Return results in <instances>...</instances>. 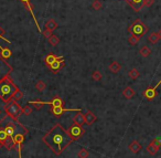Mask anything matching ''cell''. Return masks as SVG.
I'll use <instances>...</instances> for the list:
<instances>
[{"label": "cell", "instance_id": "6da1fadb", "mask_svg": "<svg viewBox=\"0 0 161 158\" xmlns=\"http://www.w3.org/2000/svg\"><path fill=\"white\" fill-rule=\"evenodd\" d=\"M42 142L55 155H61L74 140L72 139L70 134L67 133V129L63 128L61 124H55L42 137Z\"/></svg>", "mask_w": 161, "mask_h": 158}, {"label": "cell", "instance_id": "7a4b0ae2", "mask_svg": "<svg viewBox=\"0 0 161 158\" xmlns=\"http://www.w3.org/2000/svg\"><path fill=\"white\" fill-rule=\"evenodd\" d=\"M17 90H18V86L13 83L12 79L10 77V75L6 76L0 82V100L3 101L5 103L10 102L13 93Z\"/></svg>", "mask_w": 161, "mask_h": 158}, {"label": "cell", "instance_id": "3957f363", "mask_svg": "<svg viewBox=\"0 0 161 158\" xmlns=\"http://www.w3.org/2000/svg\"><path fill=\"white\" fill-rule=\"evenodd\" d=\"M149 31V27L143 23L139 18H137L131 24H129L128 27V32L129 34H135V36L141 38L143 36L147 33Z\"/></svg>", "mask_w": 161, "mask_h": 158}, {"label": "cell", "instance_id": "277c9868", "mask_svg": "<svg viewBox=\"0 0 161 158\" xmlns=\"http://www.w3.org/2000/svg\"><path fill=\"white\" fill-rule=\"evenodd\" d=\"M5 112L13 121H19V117L22 114V107L18 102L10 101V102L6 103V105H5Z\"/></svg>", "mask_w": 161, "mask_h": 158}, {"label": "cell", "instance_id": "5b68a950", "mask_svg": "<svg viewBox=\"0 0 161 158\" xmlns=\"http://www.w3.org/2000/svg\"><path fill=\"white\" fill-rule=\"evenodd\" d=\"M13 71V67L10 65L7 60L1 58V55H0V82L2 81L6 76L10 75V73Z\"/></svg>", "mask_w": 161, "mask_h": 158}, {"label": "cell", "instance_id": "8992f818", "mask_svg": "<svg viewBox=\"0 0 161 158\" xmlns=\"http://www.w3.org/2000/svg\"><path fill=\"white\" fill-rule=\"evenodd\" d=\"M160 84H161V80L155 85V86H149V88H147L143 93V97L148 101H151V100H153L155 97H157V95H158V91H157V88L160 86Z\"/></svg>", "mask_w": 161, "mask_h": 158}, {"label": "cell", "instance_id": "52a82bcc", "mask_svg": "<svg viewBox=\"0 0 161 158\" xmlns=\"http://www.w3.org/2000/svg\"><path fill=\"white\" fill-rule=\"evenodd\" d=\"M67 133L70 134V136L72 137V139L75 140V139H79L81 136H83V134L85 133V131L82 128V126H79V125L74 124L67 129Z\"/></svg>", "mask_w": 161, "mask_h": 158}, {"label": "cell", "instance_id": "ba28073f", "mask_svg": "<svg viewBox=\"0 0 161 158\" xmlns=\"http://www.w3.org/2000/svg\"><path fill=\"white\" fill-rule=\"evenodd\" d=\"M79 112L82 111L81 108H64L63 106H53L51 107V113L56 117H61V115L64 112Z\"/></svg>", "mask_w": 161, "mask_h": 158}, {"label": "cell", "instance_id": "9c48e42d", "mask_svg": "<svg viewBox=\"0 0 161 158\" xmlns=\"http://www.w3.org/2000/svg\"><path fill=\"white\" fill-rule=\"evenodd\" d=\"M64 67H65V60H64V57H62L61 59H59V60L55 61L54 63H52L49 67L53 73H58L59 71L61 70V69H63Z\"/></svg>", "mask_w": 161, "mask_h": 158}, {"label": "cell", "instance_id": "30bf717a", "mask_svg": "<svg viewBox=\"0 0 161 158\" xmlns=\"http://www.w3.org/2000/svg\"><path fill=\"white\" fill-rule=\"evenodd\" d=\"M128 3H129V6L132 8V10L136 12H139L143 8V0H126Z\"/></svg>", "mask_w": 161, "mask_h": 158}, {"label": "cell", "instance_id": "8fae6325", "mask_svg": "<svg viewBox=\"0 0 161 158\" xmlns=\"http://www.w3.org/2000/svg\"><path fill=\"white\" fill-rule=\"evenodd\" d=\"M23 5H25V9H27L28 11L30 12V13H31V15H32V18H33L34 22H35V26H37L38 30H39V32H41V33H42V30H41V28H40V26H39V22H38L37 18H35V15H34V12H33V7H32V5H31V2H25V3H23Z\"/></svg>", "mask_w": 161, "mask_h": 158}, {"label": "cell", "instance_id": "7c38bea8", "mask_svg": "<svg viewBox=\"0 0 161 158\" xmlns=\"http://www.w3.org/2000/svg\"><path fill=\"white\" fill-rule=\"evenodd\" d=\"M42 103H43V105L48 104V105H51V106L53 107V106H63L64 102L60 96H54L52 98V101H50V102H42Z\"/></svg>", "mask_w": 161, "mask_h": 158}, {"label": "cell", "instance_id": "4fadbf2b", "mask_svg": "<svg viewBox=\"0 0 161 158\" xmlns=\"http://www.w3.org/2000/svg\"><path fill=\"white\" fill-rule=\"evenodd\" d=\"M74 123L76 125H79V126H83V124H85V115L82 113V111H79L75 114L73 118Z\"/></svg>", "mask_w": 161, "mask_h": 158}, {"label": "cell", "instance_id": "5bb4252c", "mask_svg": "<svg viewBox=\"0 0 161 158\" xmlns=\"http://www.w3.org/2000/svg\"><path fill=\"white\" fill-rule=\"evenodd\" d=\"M84 115H85V124L86 125H92L93 123L96 122V119H97L96 115H95L93 112H91V111H87Z\"/></svg>", "mask_w": 161, "mask_h": 158}, {"label": "cell", "instance_id": "9a60e30c", "mask_svg": "<svg viewBox=\"0 0 161 158\" xmlns=\"http://www.w3.org/2000/svg\"><path fill=\"white\" fill-rule=\"evenodd\" d=\"M61 58H62V57H58V55H55L54 53H49V54L45 57V59H44L45 65H46V67H50L52 63H54L55 61L59 60V59H61Z\"/></svg>", "mask_w": 161, "mask_h": 158}, {"label": "cell", "instance_id": "2e32d148", "mask_svg": "<svg viewBox=\"0 0 161 158\" xmlns=\"http://www.w3.org/2000/svg\"><path fill=\"white\" fill-rule=\"evenodd\" d=\"M129 150L134 154H137L141 150V144L138 142V140H132L130 144H129Z\"/></svg>", "mask_w": 161, "mask_h": 158}, {"label": "cell", "instance_id": "e0dca14e", "mask_svg": "<svg viewBox=\"0 0 161 158\" xmlns=\"http://www.w3.org/2000/svg\"><path fill=\"white\" fill-rule=\"evenodd\" d=\"M122 96H124L125 98H127V100H130V98H132V97L135 96V91L130 88V86H126V88L122 90Z\"/></svg>", "mask_w": 161, "mask_h": 158}, {"label": "cell", "instance_id": "ac0fdd59", "mask_svg": "<svg viewBox=\"0 0 161 158\" xmlns=\"http://www.w3.org/2000/svg\"><path fill=\"white\" fill-rule=\"evenodd\" d=\"M108 69H109V71L112 73H118L119 71L122 70V64L118 63L117 61H114V62H112V63L109 64Z\"/></svg>", "mask_w": 161, "mask_h": 158}, {"label": "cell", "instance_id": "d6986e66", "mask_svg": "<svg viewBox=\"0 0 161 158\" xmlns=\"http://www.w3.org/2000/svg\"><path fill=\"white\" fill-rule=\"evenodd\" d=\"M58 27H59V24L55 22L54 19H50V20H48V21L45 22V29L52 31V32H53Z\"/></svg>", "mask_w": 161, "mask_h": 158}, {"label": "cell", "instance_id": "ffe728a7", "mask_svg": "<svg viewBox=\"0 0 161 158\" xmlns=\"http://www.w3.org/2000/svg\"><path fill=\"white\" fill-rule=\"evenodd\" d=\"M139 53L141 57H143V58H147V57H149L150 55V53H151V49L149 48L148 46H143V48L139 50Z\"/></svg>", "mask_w": 161, "mask_h": 158}, {"label": "cell", "instance_id": "44dd1931", "mask_svg": "<svg viewBox=\"0 0 161 158\" xmlns=\"http://www.w3.org/2000/svg\"><path fill=\"white\" fill-rule=\"evenodd\" d=\"M159 36H158V33L157 32H151V33L148 36V41L150 43H152V44H156V43L159 41Z\"/></svg>", "mask_w": 161, "mask_h": 158}, {"label": "cell", "instance_id": "7402d4cb", "mask_svg": "<svg viewBox=\"0 0 161 158\" xmlns=\"http://www.w3.org/2000/svg\"><path fill=\"white\" fill-rule=\"evenodd\" d=\"M48 40H49V43L51 44L52 46H58L59 43H60V38H59L58 36H55V34H52Z\"/></svg>", "mask_w": 161, "mask_h": 158}, {"label": "cell", "instance_id": "603a6c76", "mask_svg": "<svg viewBox=\"0 0 161 158\" xmlns=\"http://www.w3.org/2000/svg\"><path fill=\"white\" fill-rule=\"evenodd\" d=\"M22 97H23V93H22L20 90H17V91L13 93V95H12V97H11V101H15V102H19V101L21 100Z\"/></svg>", "mask_w": 161, "mask_h": 158}, {"label": "cell", "instance_id": "cb8c5ba5", "mask_svg": "<svg viewBox=\"0 0 161 158\" xmlns=\"http://www.w3.org/2000/svg\"><path fill=\"white\" fill-rule=\"evenodd\" d=\"M139 41H140V38L139 36H135V34H130V36L128 38V42H129L130 46H136Z\"/></svg>", "mask_w": 161, "mask_h": 158}, {"label": "cell", "instance_id": "d4e9b609", "mask_svg": "<svg viewBox=\"0 0 161 158\" xmlns=\"http://www.w3.org/2000/svg\"><path fill=\"white\" fill-rule=\"evenodd\" d=\"M139 75H140V72L137 70V69H131V70L129 71V73H128V76H129L130 79H132V80L138 79V77H139Z\"/></svg>", "mask_w": 161, "mask_h": 158}, {"label": "cell", "instance_id": "484cf974", "mask_svg": "<svg viewBox=\"0 0 161 158\" xmlns=\"http://www.w3.org/2000/svg\"><path fill=\"white\" fill-rule=\"evenodd\" d=\"M147 150H148L149 154H150V155H152V156L156 155V154H157V153L159 152V149L157 148L156 146L152 145L151 143H150V144H149V145H148V147H147Z\"/></svg>", "mask_w": 161, "mask_h": 158}, {"label": "cell", "instance_id": "4316f807", "mask_svg": "<svg viewBox=\"0 0 161 158\" xmlns=\"http://www.w3.org/2000/svg\"><path fill=\"white\" fill-rule=\"evenodd\" d=\"M77 156H79V158H88L89 153L86 148H82L79 149V152L77 153Z\"/></svg>", "mask_w": 161, "mask_h": 158}, {"label": "cell", "instance_id": "83f0119b", "mask_svg": "<svg viewBox=\"0 0 161 158\" xmlns=\"http://www.w3.org/2000/svg\"><path fill=\"white\" fill-rule=\"evenodd\" d=\"M92 8L94 10H100L103 8V3H102L100 0H94L93 3H92Z\"/></svg>", "mask_w": 161, "mask_h": 158}, {"label": "cell", "instance_id": "f1b7e54d", "mask_svg": "<svg viewBox=\"0 0 161 158\" xmlns=\"http://www.w3.org/2000/svg\"><path fill=\"white\" fill-rule=\"evenodd\" d=\"M5 34H6V31H5V29H2V27L0 26V39L5 40V41H6V42H8V43H11V41L7 39L6 36H5ZM2 48H3V46H1V44H0V50H1Z\"/></svg>", "mask_w": 161, "mask_h": 158}, {"label": "cell", "instance_id": "f546056e", "mask_svg": "<svg viewBox=\"0 0 161 158\" xmlns=\"http://www.w3.org/2000/svg\"><path fill=\"white\" fill-rule=\"evenodd\" d=\"M29 105H33L37 109H41L43 106V103L42 101H31V102H29Z\"/></svg>", "mask_w": 161, "mask_h": 158}, {"label": "cell", "instance_id": "4dcf8cb0", "mask_svg": "<svg viewBox=\"0 0 161 158\" xmlns=\"http://www.w3.org/2000/svg\"><path fill=\"white\" fill-rule=\"evenodd\" d=\"M45 88H46V85L43 81H39V82H37V84H35V88H37L39 92H43L45 90Z\"/></svg>", "mask_w": 161, "mask_h": 158}, {"label": "cell", "instance_id": "1f68e13d", "mask_svg": "<svg viewBox=\"0 0 161 158\" xmlns=\"http://www.w3.org/2000/svg\"><path fill=\"white\" fill-rule=\"evenodd\" d=\"M153 146H156L158 149L161 148V137H157V138H153V139L150 142Z\"/></svg>", "mask_w": 161, "mask_h": 158}, {"label": "cell", "instance_id": "d6a6232c", "mask_svg": "<svg viewBox=\"0 0 161 158\" xmlns=\"http://www.w3.org/2000/svg\"><path fill=\"white\" fill-rule=\"evenodd\" d=\"M92 79L94 80V81H100L102 80V73L99 71H94L93 74H92Z\"/></svg>", "mask_w": 161, "mask_h": 158}, {"label": "cell", "instance_id": "836d02e7", "mask_svg": "<svg viewBox=\"0 0 161 158\" xmlns=\"http://www.w3.org/2000/svg\"><path fill=\"white\" fill-rule=\"evenodd\" d=\"M31 113H32V108H31L29 105L22 107V114H23V115H30Z\"/></svg>", "mask_w": 161, "mask_h": 158}, {"label": "cell", "instance_id": "e575fe53", "mask_svg": "<svg viewBox=\"0 0 161 158\" xmlns=\"http://www.w3.org/2000/svg\"><path fill=\"white\" fill-rule=\"evenodd\" d=\"M155 2V0H143V7H151Z\"/></svg>", "mask_w": 161, "mask_h": 158}, {"label": "cell", "instance_id": "d590c367", "mask_svg": "<svg viewBox=\"0 0 161 158\" xmlns=\"http://www.w3.org/2000/svg\"><path fill=\"white\" fill-rule=\"evenodd\" d=\"M42 34H43L44 36H45L46 39H49L50 36H51L52 34H53V32H52V31H50V30H48V29H45L44 31H42Z\"/></svg>", "mask_w": 161, "mask_h": 158}, {"label": "cell", "instance_id": "8d00e7d4", "mask_svg": "<svg viewBox=\"0 0 161 158\" xmlns=\"http://www.w3.org/2000/svg\"><path fill=\"white\" fill-rule=\"evenodd\" d=\"M22 3H25V2H31V0H20Z\"/></svg>", "mask_w": 161, "mask_h": 158}, {"label": "cell", "instance_id": "74e56055", "mask_svg": "<svg viewBox=\"0 0 161 158\" xmlns=\"http://www.w3.org/2000/svg\"><path fill=\"white\" fill-rule=\"evenodd\" d=\"M157 33H158V36H159V39H161V29L160 30L158 31V32H157Z\"/></svg>", "mask_w": 161, "mask_h": 158}, {"label": "cell", "instance_id": "f35d334b", "mask_svg": "<svg viewBox=\"0 0 161 158\" xmlns=\"http://www.w3.org/2000/svg\"><path fill=\"white\" fill-rule=\"evenodd\" d=\"M1 147H2V143H1V142H0V148H1Z\"/></svg>", "mask_w": 161, "mask_h": 158}, {"label": "cell", "instance_id": "ab89813d", "mask_svg": "<svg viewBox=\"0 0 161 158\" xmlns=\"http://www.w3.org/2000/svg\"><path fill=\"white\" fill-rule=\"evenodd\" d=\"M1 113H2V112H1V109H0V115H1Z\"/></svg>", "mask_w": 161, "mask_h": 158}]
</instances>
